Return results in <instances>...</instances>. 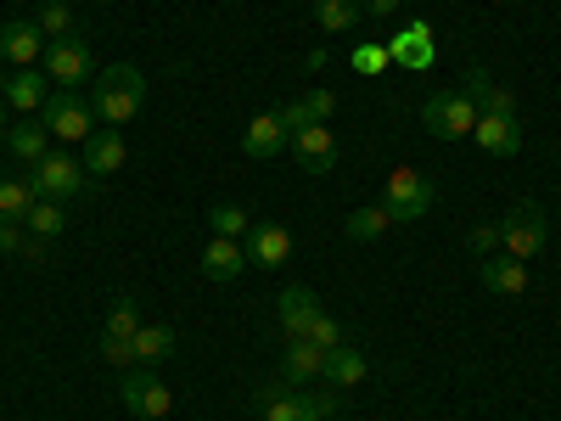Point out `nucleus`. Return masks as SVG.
Masks as SVG:
<instances>
[{"mask_svg": "<svg viewBox=\"0 0 561 421\" xmlns=\"http://www.w3.org/2000/svg\"><path fill=\"white\" fill-rule=\"evenodd\" d=\"M90 107H96V118L113 129V124H129L140 107H147V73L129 68V62H113L102 68L96 79V96H90Z\"/></svg>", "mask_w": 561, "mask_h": 421, "instance_id": "obj_1", "label": "nucleus"}, {"mask_svg": "<svg viewBox=\"0 0 561 421\" xmlns=\"http://www.w3.org/2000/svg\"><path fill=\"white\" fill-rule=\"evenodd\" d=\"M545 242H550V225H545V208L539 203H517V208L500 219V253L528 264V259L545 253Z\"/></svg>", "mask_w": 561, "mask_h": 421, "instance_id": "obj_2", "label": "nucleus"}, {"mask_svg": "<svg viewBox=\"0 0 561 421\" xmlns=\"http://www.w3.org/2000/svg\"><path fill=\"white\" fill-rule=\"evenodd\" d=\"M433 180L415 174V169H388V192H382V208L393 214V225H415L433 214Z\"/></svg>", "mask_w": 561, "mask_h": 421, "instance_id": "obj_3", "label": "nucleus"}, {"mask_svg": "<svg viewBox=\"0 0 561 421\" xmlns=\"http://www.w3.org/2000/svg\"><path fill=\"white\" fill-rule=\"evenodd\" d=\"M421 124L438 140H466L478 129V107H472V96H460V90H438V96L421 107Z\"/></svg>", "mask_w": 561, "mask_h": 421, "instance_id": "obj_4", "label": "nucleus"}, {"mask_svg": "<svg viewBox=\"0 0 561 421\" xmlns=\"http://www.w3.org/2000/svg\"><path fill=\"white\" fill-rule=\"evenodd\" d=\"M90 118H96V107L79 102L73 90H57V96L39 107V124L51 140H90Z\"/></svg>", "mask_w": 561, "mask_h": 421, "instance_id": "obj_5", "label": "nucleus"}, {"mask_svg": "<svg viewBox=\"0 0 561 421\" xmlns=\"http://www.w3.org/2000/svg\"><path fill=\"white\" fill-rule=\"evenodd\" d=\"M39 62H45V79H57V90H73V84L90 79V45L79 34H62V39L45 45Z\"/></svg>", "mask_w": 561, "mask_h": 421, "instance_id": "obj_6", "label": "nucleus"}, {"mask_svg": "<svg viewBox=\"0 0 561 421\" xmlns=\"http://www.w3.org/2000/svg\"><path fill=\"white\" fill-rule=\"evenodd\" d=\"M118 394H124V410H129V416H140V421H163V416L174 410V394H169V388L152 377L147 365H140V371H129Z\"/></svg>", "mask_w": 561, "mask_h": 421, "instance_id": "obj_7", "label": "nucleus"}, {"mask_svg": "<svg viewBox=\"0 0 561 421\" xmlns=\"http://www.w3.org/2000/svg\"><path fill=\"white\" fill-rule=\"evenodd\" d=\"M388 57H393V68H404V73H427L433 62H438V45H433V23H404L393 39H388Z\"/></svg>", "mask_w": 561, "mask_h": 421, "instance_id": "obj_8", "label": "nucleus"}, {"mask_svg": "<svg viewBox=\"0 0 561 421\" xmlns=\"http://www.w3.org/2000/svg\"><path fill=\"white\" fill-rule=\"evenodd\" d=\"M287 140H293V158H298L304 174H332L337 169V135H332V124H304Z\"/></svg>", "mask_w": 561, "mask_h": 421, "instance_id": "obj_9", "label": "nucleus"}, {"mask_svg": "<svg viewBox=\"0 0 561 421\" xmlns=\"http://www.w3.org/2000/svg\"><path fill=\"white\" fill-rule=\"evenodd\" d=\"M28 185H34L39 197H57V203H62V197H73L79 185H84V163H79V158H68V152H45V158L34 163Z\"/></svg>", "mask_w": 561, "mask_h": 421, "instance_id": "obj_10", "label": "nucleus"}, {"mask_svg": "<svg viewBox=\"0 0 561 421\" xmlns=\"http://www.w3.org/2000/svg\"><path fill=\"white\" fill-rule=\"evenodd\" d=\"M472 140H478L489 158H511V152L523 147V124H517V113H478Z\"/></svg>", "mask_w": 561, "mask_h": 421, "instance_id": "obj_11", "label": "nucleus"}, {"mask_svg": "<svg viewBox=\"0 0 561 421\" xmlns=\"http://www.w3.org/2000/svg\"><path fill=\"white\" fill-rule=\"evenodd\" d=\"M320 377H325V349H314L304 338L280 349V383H287V388H309Z\"/></svg>", "mask_w": 561, "mask_h": 421, "instance_id": "obj_12", "label": "nucleus"}, {"mask_svg": "<svg viewBox=\"0 0 561 421\" xmlns=\"http://www.w3.org/2000/svg\"><path fill=\"white\" fill-rule=\"evenodd\" d=\"M248 259L259 264V270H280L293 259V230L287 225H253V237H248Z\"/></svg>", "mask_w": 561, "mask_h": 421, "instance_id": "obj_13", "label": "nucleus"}, {"mask_svg": "<svg viewBox=\"0 0 561 421\" xmlns=\"http://www.w3.org/2000/svg\"><path fill=\"white\" fill-rule=\"evenodd\" d=\"M39 57H45V34H39V23H7V29H0V62L34 68Z\"/></svg>", "mask_w": 561, "mask_h": 421, "instance_id": "obj_14", "label": "nucleus"}, {"mask_svg": "<svg viewBox=\"0 0 561 421\" xmlns=\"http://www.w3.org/2000/svg\"><path fill=\"white\" fill-rule=\"evenodd\" d=\"M275 315H280V332H287V343H298L304 332H309V320L320 315V298L309 293V287H287L275 298Z\"/></svg>", "mask_w": 561, "mask_h": 421, "instance_id": "obj_15", "label": "nucleus"}, {"mask_svg": "<svg viewBox=\"0 0 561 421\" xmlns=\"http://www.w3.org/2000/svg\"><path fill=\"white\" fill-rule=\"evenodd\" d=\"M483 287H489L494 298H523V293H528V264L511 259V253L483 259Z\"/></svg>", "mask_w": 561, "mask_h": 421, "instance_id": "obj_16", "label": "nucleus"}, {"mask_svg": "<svg viewBox=\"0 0 561 421\" xmlns=\"http://www.w3.org/2000/svg\"><path fill=\"white\" fill-rule=\"evenodd\" d=\"M460 96H472V107H478V113H517V102H511V90H500L489 68H466V79H460Z\"/></svg>", "mask_w": 561, "mask_h": 421, "instance_id": "obj_17", "label": "nucleus"}, {"mask_svg": "<svg viewBox=\"0 0 561 421\" xmlns=\"http://www.w3.org/2000/svg\"><path fill=\"white\" fill-rule=\"evenodd\" d=\"M124 135L118 129H90L84 140V174H118L124 169Z\"/></svg>", "mask_w": 561, "mask_h": 421, "instance_id": "obj_18", "label": "nucleus"}, {"mask_svg": "<svg viewBox=\"0 0 561 421\" xmlns=\"http://www.w3.org/2000/svg\"><path fill=\"white\" fill-rule=\"evenodd\" d=\"M280 147H287V124H280V113L248 118V129H242V152L248 158H275Z\"/></svg>", "mask_w": 561, "mask_h": 421, "instance_id": "obj_19", "label": "nucleus"}, {"mask_svg": "<svg viewBox=\"0 0 561 421\" xmlns=\"http://www.w3.org/2000/svg\"><path fill=\"white\" fill-rule=\"evenodd\" d=\"M45 102H51V79L34 73V68H18L12 84H7V107L12 113H39Z\"/></svg>", "mask_w": 561, "mask_h": 421, "instance_id": "obj_20", "label": "nucleus"}, {"mask_svg": "<svg viewBox=\"0 0 561 421\" xmlns=\"http://www.w3.org/2000/svg\"><path fill=\"white\" fill-rule=\"evenodd\" d=\"M248 264H253V259H248V248H242V242L214 237V242L203 248V275H208V281H237Z\"/></svg>", "mask_w": 561, "mask_h": 421, "instance_id": "obj_21", "label": "nucleus"}, {"mask_svg": "<svg viewBox=\"0 0 561 421\" xmlns=\"http://www.w3.org/2000/svg\"><path fill=\"white\" fill-rule=\"evenodd\" d=\"M129 349H135V365H163L169 354H174V332H169V326H147V320H140V332L129 338Z\"/></svg>", "mask_w": 561, "mask_h": 421, "instance_id": "obj_22", "label": "nucleus"}, {"mask_svg": "<svg viewBox=\"0 0 561 421\" xmlns=\"http://www.w3.org/2000/svg\"><path fill=\"white\" fill-rule=\"evenodd\" d=\"M365 371H370V365H365L359 349H343V343H337L332 354H325V383H332V388H359Z\"/></svg>", "mask_w": 561, "mask_h": 421, "instance_id": "obj_23", "label": "nucleus"}, {"mask_svg": "<svg viewBox=\"0 0 561 421\" xmlns=\"http://www.w3.org/2000/svg\"><path fill=\"white\" fill-rule=\"evenodd\" d=\"M7 147H12L18 163L34 169L45 152H51V135H45V124H12V129H7Z\"/></svg>", "mask_w": 561, "mask_h": 421, "instance_id": "obj_24", "label": "nucleus"}, {"mask_svg": "<svg viewBox=\"0 0 561 421\" xmlns=\"http://www.w3.org/2000/svg\"><path fill=\"white\" fill-rule=\"evenodd\" d=\"M259 410H264V421H298V416H304V394L270 383V388L259 394Z\"/></svg>", "mask_w": 561, "mask_h": 421, "instance_id": "obj_25", "label": "nucleus"}, {"mask_svg": "<svg viewBox=\"0 0 561 421\" xmlns=\"http://www.w3.org/2000/svg\"><path fill=\"white\" fill-rule=\"evenodd\" d=\"M208 225H214V237H225V242L253 237V214H248V208H237V203H219V208L208 214Z\"/></svg>", "mask_w": 561, "mask_h": 421, "instance_id": "obj_26", "label": "nucleus"}, {"mask_svg": "<svg viewBox=\"0 0 561 421\" xmlns=\"http://www.w3.org/2000/svg\"><path fill=\"white\" fill-rule=\"evenodd\" d=\"M314 23L325 34H348L359 23V0H314Z\"/></svg>", "mask_w": 561, "mask_h": 421, "instance_id": "obj_27", "label": "nucleus"}, {"mask_svg": "<svg viewBox=\"0 0 561 421\" xmlns=\"http://www.w3.org/2000/svg\"><path fill=\"white\" fill-rule=\"evenodd\" d=\"M34 185L28 180H0V219H12V225H23L28 219V208H34Z\"/></svg>", "mask_w": 561, "mask_h": 421, "instance_id": "obj_28", "label": "nucleus"}, {"mask_svg": "<svg viewBox=\"0 0 561 421\" xmlns=\"http://www.w3.org/2000/svg\"><path fill=\"white\" fill-rule=\"evenodd\" d=\"M388 225H393V214L377 203V208H354L348 214V237L354 242H377V237H388Z\"/></svg>", "mask_w": 561, "mask_h": 421, "instance_id": "obj_29", "label": "nucleus"}, {"mask_svg": "<svg viewBox=\"0 0 561 421\" xmlns=\"http://www.w3.org/2000/svg\"><path fill=\"white\" fill-rule=\"evenodd\" d=\"M34 237H62V225H68V214H62V203L57 197H34V208H28V219H23Z\"/></svg>", "mask_w": 561, "mask_h": 421, "instance_id": "obj_30", "label": "nucleus"}, {"mask_svg": "<svg viewBox=\"0 0 561 421\" xmlns=\"http://www.w3.org/2000/svg\"><path fill=\"white\" fill-rule=\"evenodd\" d=\"M140 332V309H135V298H113V309H107V338H135Z\"/></svg>", "mask_w": 561, "mask_h": 421, "instance_id": "obj_31", "label": "nucleus"}, {"mask_svg": "<svg viewBox=\"0 0 561 421\" xmlns=\"http://www.w3.org/2000/svg\"><path fill=\"white\" fill-rule=\"evenodd\" d=\"M39 34H51V39H62V34H73V12L62 7V0H45V7H39Z\"/></svg>", "mask_w": 561, "mask_h": 421, "instance_id": "obj_32", "label": "nucleus"}, {"mask_svg": "<svg viewBox=\"0 0 561 421\" xmlns=\"http://www.w3.org/2000/svg\"><path fill=\"white\" fill-rule=\"evenodd\" d=\"M304 343H314V349H325V354H332V349L343 343V326H337L332 315H325V309H320V315L309 320V332H304Z\"/></svg>", "mask_w": 561, "mask_h": 421, "instance_id": "obj_33", "label": "nucleus"}, {"mask_svg": "<svg viewBox=\"0 0 561 421\" xmlns=\"http://www.w3.org/2000/svg\"><path fill=\"white\" fill-rule=\"evenodd\" d=\"M354 73H370V79H377V73H388L393 68V57H388V45H354Z\"/></svg>", "mask_w": 561, "mask_h": 421, "instance_id": "obj_34", "label": "nucleus"}, {"mask_svg": "<svg viewBox=\"0 0 561 421\" xmlns=\"http://www.w3.org/2000/svg\"><path fill=\"white\" fill-rule=\"evenodd\" d=\"M337 416V394H304V416L298 421H325Z\"/></svg>", "mask_w": 561, "mask_h": 421, "instance_id": "obj_35", "label": "nucleus"}, {"mask_svg": "<svg viewBox=\"0 0 561 421\" xmlns=\"http://www.w3.org/2000/svg\"><path fill=\"white\" fill-rule=\"evenodd\" d=\"M23 248H28V230H23V225H12V219H0V253L23 259Z\"/></svg>", "mask_w": 561, "mask_h": 421, "instance_id": "obj_36", "label": "nucleus"}, {"mask_svg": "<svg viewBox=\"0 0 561 421\" xmlns=\"http://www.w3.org/2000/svg\"><path fill=\"white\" fill-rule=\"evenodd\" d=\"M304 107H309V118H314V124H325V118L337 113V96H332V90H309Z\"/></svg>", "mask_w": 561, "mask_h": 421, "instance_id": "obj_37", "label": "nucleus"}, {"mask_svg": "<svg viewBox=\"0 0 561 421\" xmlns=\"http://www.w3.org/2000/svg\"><path fill=\"white\" fill-rule=\"evenodd\" d=\"M102 360H107V365H135V349H129L124 338H107V332H102Z\"/></svg>", "mask_w": 561, "mask_h": 421, "instance_id": "obj_38", "label": "nucleus"}, {"mask_svg": "<svg viewBox=\"0 0 561 421\" xmlns=\"http://www.w3.org/2000/svg\"><path fill=\"white\" fill-rule=\"evenodd\" d=\"M500 248V225H478L472 230V253H494Z\"/></svg>", "mask_w": 561, "mask_h": 421, "instance_id": "obj_39", "label": "nucleus"}, {"mask_svg": "<svg viewBox=\"0 0 561 421\" xmlns=\"http://www.w3.org/2000/svg\"><path fill=\"white\" fill-rule=\"evenodd\" d=\"M280 124H287V135H293V129H304V124H314V118H309L304 102H287V107H280Z\"/></svg>", "mask_w": 561, "mask_h": 421, "instance_id": "obj_40", "label": "nucleus"}, {"mask_svg": "<svg viewBox=\"0 0 561 421\" xmlns=\"http://www.w3.org/2000/svg\"><path fill=\"white\" fill-rule=\"evenodd\" d=\"M359 7H365L370 18H388V12H399V0H359Z\"/></svg>", "mask_w": 561, "mask_h": 421, "instance_id": "obj_41", "label": "nucleus"}, {"mask_svg": "<svg viewBox=\"0 0 561 421\" xmlns=\"http://www.w3.org/2000/svg\"><path fill=\"white\" fill-rule=\"evenodd\" d=\"M7 124H12V107H7V96H0V135H7Z\"/></svg>", "mask_w": 561, "mask_h": 421, "instance_id": "obj_42", "label": "nucleus"}, {"mask_svg": "<svg viewBox=\"0 0 561 421\" xmlns=\"http://www.w3.org/2000/svg\"><path fill=\"white\" fill-rule=\"evenodd\" d=\"M7 84H12V73H7V62H0V96H7Z\"/></svg>", "mask_w": 561, "mask_h": 421, "instance_id": "obj_43", "label": "nucleus"}]
</instances>
